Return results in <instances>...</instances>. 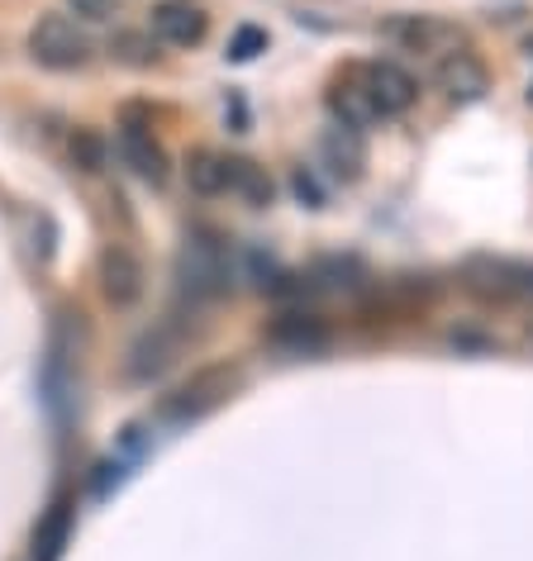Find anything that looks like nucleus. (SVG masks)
<instances>
[{
    "mask_svg": "<svg viewBox=\"0 0 533 561\" xmlns=\"http://www.w3.org/2000/svg\"><path fill=\"white\" fill-rule=\"evenodd\" d=\"M177 286L191 300H209L229 290V252L215 233H191L177 252Z\"/></svg>",
    "mask_w": 533,
    "mask_h": 561,
    "instance_id": "1",
    "label": "nucleus"
},
{
    "mask_svg": "<svg viewBox=\"0 0 533 561\" xmlns=\"http://www.w3.org/2000/svg\"><path fill=\"white\" fill-rule=\"evenodd\" d=\"M30 58L48 72H77L91 62V38L77 20L67 15H44L30 30Z\"/></svg>",
    "mask_w": 533,
    "mask_h": 561,
    "instance_id": "2",
    "label": "nucleus"
},
{
    "mask_svg": "<svg viewBox=\"0 0 533 561\" xmlns=\"http://www.w3.org/2000/svg\"><path fill=\"white\" fill-rule=\"evenodd\" d=\"M234 390H238V367H224V362L219 367H201L186 386L167 396L162 414L172 419V424H195V419H205L209 410H219Z\"/></svg>",
    "mask_w": 533,
    "mask_h": 561,
    "instance_id": "3",
    "label": "nucleus"
},
{
    "mask_svg": "<svg viewBox=\"0 0 533 561\" xmlns=\"http://www.w3.org/2000/svg\"><path fill=\"white\" fill-rule=\"evenodd\" d=\"M101 290L115 310H134L148 290V272H144V257L124 243H110L101 252Z\"/></svg>",
    "mask_w": 533,
    "mask_h": 561,
    "instance_id": "4",
    "label": "nucleus"
},
{
    "mask_svg": "<svg viewBox=\"0 0 533 561\" xmlns=\"http://www.w3.org/2000/svg\"><path fill=\"white\" fill-rule=\"evenodd\" d=\"M148 34L162 38L167 48H195V44H205V34H209V15L195 0H158L152 20H148Z\"/></svg>",
    "mask_w": 533,
    "mask_h": 561,
    "instance_id": "5",
    "label": "nucleus"
},
{
    "mask_svg": "<svg viewBox=\"0 0 533 561\" xmlns=\"http://www.w3.org/2000/svg\"><path fill=\"white\" fill-rule=\"evenodd\" d=\"M386 38L400 44L405 53H433V58H439V53L447 58V53L462 48V30L439 15H396L386 24Z\"/></svg>",
    "mask_w": 533,
    "mask_h": 561,
    "instance_id": "6",
    "label": "nucleus"
},
{
    "mask_svg": "<svg viewBox=\"0 0 533 561\" xmlns=\"http://www.w3.org/2000/svg\"><path fill=\"white\" fill-rule=\"evenodd\" d=\"M362 81H367V91H372L376 110H382V119L405 115V110L419 101V81L405 72L400 62H372V67H362Z\"/></svg>",
    "mask_w": 533,
    "mask_h": 561,
    "instance_id": "7",
    "label": "nucleus"
},
{
    "mask_svg": "<svg viewBox=\"0 0 533 561\" xmlns=\"http://www.w3.org/2000/svg\"><path fill=\"white\" fill-rule=\"evenodd\" d=\"M439 87L453 95L457 105H472V101H481V95L490 91V72H486V62L476 58V53L457 48V53H447V58L439 62Z\"/></svg>",
    "mask_w": 533,
    "mask_h": 561,
    "instance_id": "8",
    "label": "nucleus"
},
{
    "mask_svg": "<svg viewBox=\"0 0 533 561\" xmlns=\"http://www.w3.org/2000/svg\"><path fill=\"white\" fill-rule=\"evenodd\" d=\"M172 357H177V339H172V329H148L144 339H138V343L129 347L124 376H129V381H152V376H162L167 367H172Z\"/></svg>",
    "mask_w": 533,
    "mask_h": 561,
    "instance_id": "9",
    "label": "nucleus"
},
{
    "mask_svg": "<svg viewBox=\"0 0 533 561\" xmlns=\"http://www.w3.org/2000/svg\"><path fill=\"white\" fill-rule=\"evenodd\" d=\"M120 158L129 162L144 181H152V186L167 181V152H162L158 138H152L148 129H138V124H129V129L120 134Z\"/></svg>",
    "mask_w": 533,
    "mask_h": 561,
    "instance_id": "10",
    "label": "nucleus"
},
{
    "mask_svg": "<svg viewBox=\"0 0 533 561\" xmlns=\"http://www.w3.org/2000/svg\"><path fill=\"white\" fill-rule=\"evenodd\" d=\"M329 110L339 115V124L343 129H372L376 119H382V110H376V101H372V91H367V81H339V87L329 91Z\"/></svg>",
    "mask_w": 533,
    "mask_h": 561,
    "instance_id": "11",
    "label": "nucleus"
},
{
    "mask_svg": "<svg viewBox=\"0 0 533 561\" xmlns=\"http://www.w3.org/2000/svg\"><path fill=\"white\" fill-rule=\"evenodd\" d=\"M266 339L276 347H286V353H319L329 333L315 314H276V324L266 329Z\"/></svg>",
    "mask_w": 533,
    "mask_h": 561,
    "instance_id": "12",
    "label": "nucleus"
},
{
    "mask_svg": "<svg viewBox=\"0 0 533 561\" xmlns=\"http://www.w3.org/2000/svg\"><path fill=\"white\" fill-rule=\"evenodd\" d=\"M67 538H72V500L58 495V500L48 504L44 524L34 528V561H58Z\"/></svg>",
    "mask_w": 533,
    "mask_h": 561,
    "instance_id": "13",
    "label": "nucleus"
},
{
    "mask_svg": "<svg viewBox=\"0 0 533 561\" xmlns=\"http://www.w3.org/2000/svg\"><path fill=\"white\" fill-rule=\"evenodd\" d=\"M319 152H325V162L333 167V176H348V181H358V176H362V162H367L362 134H358V129H343V124H333V129L325 134Z\"/></svg>",
    "mask_w": 533,
    "mask_h": 561,
    "instance_id": "14",
    "label": "nucleus"
},
{
    "mask_svg": "<svg viewBox=\"0 0 533 561\" xmlns=\"http://www.w3.org/2000/svg\"><path fill=\"white\" fill-rule=\"evenodd\" d=\"M186 186L195 195H224L229 191V158H219L215 148H195L186 158Z\"/></svg>",
    "mask_w": 533,
    "mask_h": 561,
    "instance_id": "15",
    "label": "nucleus"
},
{
    "mask_svg": "<svg viewBox=\"0 0 533 561\" xmlns=\"http://www.w3.org/2000/svg\"><path fill=\"white\" fill-rule=\"evenodd\" d=\"M229 191L243 195L248 205H272V176L248 158H229Z\"/></svg>",
    "mask_w": 533,
    "mask_h": 561,
    "instance_id": "16",
    "label": "nucleus"
},
{
    "mask_svg": "<svg viewBox=\"0 0 533 561\" xmlns=\"http://www.w3.org/2000/svg\"><path fill=\"white\" fill-rule=\"evenodd\" d=\"M110 53H115L120 62H129V67H148L152 58H158V48H152L144 34H120L115 44H110Z\"/></svg>",
    "mask_w": 533,
    "mask_h": 561,
    "instance_id": "17",
    "label": "nucleus"
},
{
    "mask_svg": "<svg viewBox=\"0 0 533 561\" xmlns=\"http://www.w3.org/2000/svg\"><path fill=\"white\" fill-rule=\"evenodd\" d=\"M258 53H266V30H252V24H243V30L234 34V44H229V58L248 62V58H258Z\"/></svg>",
    "mask_w": 533,
    "mask_h": 561,
    "instance_id": "18",
    "label": "nucleus"
},
{
    "mask_svg": "<svg viewBox=\"0 0 533 561\" xmlns=\"http://www.w3.org/2000/svg\"><path fill=\"white\" fill-rule=\"evenodd\" d=\"M115 5H120V0H72V10L81 20H110V15H115Z\"/></svg>",
    "mask_w": 533,
    "mask_h": 561,
    "instance_id": "19",
    "label": "nucleus"
},
{
    "mask_svg": "<svg viewBox=\"0 0 533 561\" xmlns=\"http://www.w3.org/2000/svg\"><path fill=\"white\" fill-rule=\"evenodd\" d=\"M72 152H81V162H87V172H95V167H101V144H95L91 134H81L77 144H72Z\"/></svg>",
    "mask_w": 533,
    "mask_h": 561,
    "instance_id": "20",
    "label": "nucleus"
},
{
    "mask_svg": "<svg viewBox=\"0 0 533 561\" xmlns=\"http://www.w3.org/2000/svg\"><path fill=\"white\" fill-rule=\"evenodd\" d=\"M296 195H300V201H315V205H319V186H315V181L305 176V172H296Z\"/></svg>",
    "mask_w": 533,
    "mask_h": 561,
    "instance_id": "21",
    "label": "nucleus"
},
{
    "mask_svg": "<svg viewBox=\"0 0 533 561\" xmlns=\"http://www.w3.org/2000/svg\"><path fill=\"white\" fill-rule=\"evenodd\" d=\"M524 53H529V58H533V38H524Z\"/></svg>",
    "mask_w": 533,
    "mask_h": 561,
    "instance_id": "22",
    "label": "nucleus"
},
{
    "mask_svg": "<svg viewBox=\"0 0 533 561\" xmlns=\"http://www.w3.org/2000/svg\"><path fill=\"white\" fill-rule=\"evenodd\" d=\"M529 105H533V87H529Z\"/></svg>",
    "mask_w": 533,
    "mask_h": 561,
    "instance_id": "23",
    "label": "nucleus"
}]
</instances>
